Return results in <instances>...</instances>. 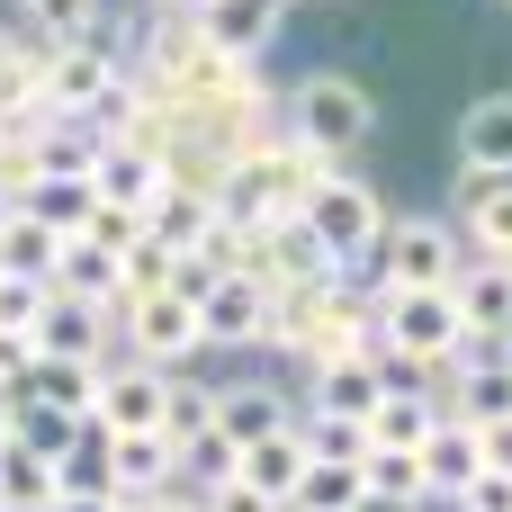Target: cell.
<instances>
[{"label":"cell","mask_w":512,"mask_h":512,"mask_svg":"<svg viewBox=\"0 0 512 512\" xmlns=\"http://www.w3.org/2000/svg\"><path fill=\"white\" fill-rule=\"evenodd\" d=\"M288 135H306V144H324V153H360L369 135H378V90L360 81V72H297L288 81Z\"/></svg>","instance_id":"obj_1"},{"label":"cell","mask_w":512,"mask_h":512,"mask_svg":"<svg viewBox=\"0 0 512 512\" xmlns=\"http://www.w3.org/2000/svg\"><path fill=\"white\" fill-rule=\"evenodd\" d=\"M378 351L405 369H450L468 351L459 297L450 288H378Z\"/></svg>","instance_id":"obj_2"},{"label":"cell","mask_w":512,"mask_h":512,"mask_svg":"<svg viewBox=\"0 0 512 512\" xmlns=\"http://www.w3.org/2000/svg\"><path fill=\"white\" fill-rule=\"evenodd\" d=\"M306 234L342 261V270H369V252H378V225H387V207H378V189L342 162V171H324L315 189H306Z\"/></svg>","instance_id":"obj_3"},{"label":"cell","mask_w":512,"mask_h":512,"mask_svg":"<svg viewBox=\"0 0 512 512\" xmlns=\"http://www.w3.org/2000/svg\"><path fill=\"white\" fill-rule=\"evenodd\" d=\"M459 225L450 216H387L378 225V252H369V279L378 288H450L459 270Z\"/></svg>","instance_id":"obj_4"},{"label":"cell","mask_w":512,"mask_h":512,"mask_svg":"<svg viewBox=\"0 0 512 512\" xmlns=\"http://www.w3.org/2000/svg\"><path fill=\"white\" fill-rule=\"evenodd\" d=\"M108 324H117V351H135V360H153V369H189V360L207 351V342H198V297H180V288L117 297Z\"/></svg>","instance_id":"obj_5"},{"label":"cell","mask_w":512,"mask_h":512,"mask_svg":"<svg viewBox=\"0 0 512 512\" xmlns=\"http://www.w3.org/2000/svg\"><path fill=\"white\" fill-rule=\"evenodd\" d=\"M243 270L261 288H333L342 261L306 234V216H270V225H243Z\"/></svg>","instance_id":"obj_6"},{"label":"cell","mask_w":512,"mask_h":512,"mask_svg":"<svg viewBox=\"0 0 512 512\" xmlns=\"http://www.w3.org/2000/svg\"><path fill=\"white\" fill-rule=\"evenodd\" d=\"M117 72H126V63H108L99 45L63 36V45H45V72H36V108H45V117H90V108L117 90Z\"/></svg>","instance_id":"obj_7"},{"label":"cell","mask_w":512,"mask_h":512,"mask_svg":"<svg viewBox=\"0 0 512 512\" xmlns=\"http://www.w3.org/2000/svg\"><path fill=\"white\" fill-rule=\"evenodd\" d=\"M162 396H171V369L135 360V351H108L99 360V423L108 432H162Z\"/></svg>","instance_id":"obj_8"},{"label":"cell","mask_w":512,"mask_h":512,"mask_svg":"<svg viewBox=\"0 0 512 512\" xmlns=\"http://www.w3.org/2000/svg\"><path fill=\"white\" fill-rule=\"evenodd\" d=\"M261 315H270V288L252 270H225L198 288V342L207 351H261Z\"/></svg>","instance_id":"obj_9"},{"label":"cell","mask_w":512,"mask_h":512,"mask_svg":"<svg viewBox=\"0 0 512 512\" xmlns=\"http://www.w3.org/2000/svg\"><path fill=\"white\" fill-rule=\"evenodd\" d=\"M450 225H459V243H468V252L512 261V180H504V171H459Z\"/></svg>","instance_id":"obj_10"},{"label":"cell","mask_w":512,"mask_h":512,"mask_svg":"<svg viewBox=\"0 0 512 512\" xmlns=\"http://www.w3.org/2000/svg\"><path fill=\"white\" fill-rule=\"evenodd\" d=\"M450 297H459V324H468V342H504V333H512V261L459 252V270H450Z\"/></svg>","instance_id":"obj_11"},{"label":"cell","mask_w":512,"mask_h":512,"mask_svg":"<svg viewBox=\"0 0 512 512\" xmlns=\"http://www.w3.org/2000/svg\"><path fill=\"white\" fill-rule=\"evenodd\" d=\"M288 9H297V0H198L189 18H198V36H207V45H225V54H243V63H261V54L279 45V27H288Z\"/></svg>","instance_id":"obj_12"},{"label":"cell","mask_w":512,"mask_h":512,"mask_svg":"<svg viewBox=\"0 0 512 512\" xmlns=\"http://www.w3.org/2000/svg\"><path fill=\"white\" fill-rule=\"evenodd\" d=\"M36 351H63V360H108V351H117V324H108V306H99V297H63V288H45Z\"/></svg>","instance_id":"obj_13"},{"label":"cell","mask_w":512,"mask_h":512,"mask_svg":"<svg viewBox=\"0 0 512 512\" xmlns=\"http://www.w3.org/2000/svg\"><path fill=\"white\" fill-rule=\"evenodd\" d=\"M9 378H18V387H27V405H45V414H90V405H99V360L27 351V360H18Z\"/></svg>","instance_id":"obj_14"},{"label":"cell","mask_w":512,"mask_h":512,"mask_svg":"<svg viewBox=\"0 0 512 512\" xmlns=\"http://www.w3.org/2000/svg\"><path fill=\"white\" fill-rule=\"evenodd\" d=\"M306 405L288 396V387H261V378H243V387H216V432L243 450V441H270V432H288Z\"/></svg>","instance_id":"obj_15"},{"label":"cell","mask_w":512,"mask_h":512,"mask_svg":"<svg viewBox=\"0 0 512 512\" xmlns=\"http://www.w3.org/2000/svg\"><path fill=\"white\" fill-rule=\"evenodd\" d=\"M414 459H423V486H432V504H459V486L486 468V450H477V423H459V414H441V423L414 441Z\"/></svg>","instance_id":"obj_16"},{"label":"cell","mask_w":512,"mask_h":512,"mask_svg":"<svg viewBox=\"0 0 512 512\" xmlns=\"http://www.w3.org/2000/svg\"><path fill=\"white\" fill-rule=\"evenodd\" d=\"M207 225H216V189H207V180H171V171H162V189L144 198V234H153V243H171V252H189Z\"/></svg>","instance_id":"obj_17"},{"label":"cell","mask_w":512,"mask_h":512,"mask_svg":"<svg viewBox=\"0 0 512 512\" xmlns=\"http://www.w3.org/2000/svg\"><path fill=\"white\" fill-rule=\"evenodd\" d=\"M378 396H387V360H315L306 369V405L315 414H378Z\"/></svg>","instance_id":"obj_18"},{"label":"cell","mask_w":512,"mask_h":512,"mask_svg":"<svg viewBox=\"0 0 512 512\" xmlns=\"http://www.w3.org/2000/svg\"><path fill=\"white\" fill-rule=\"evenodd\" d=\"M9 207H27V216H45L54 234H81V216L99 207V189H90L81 171H18V189H9Z\"/></svg>","instance_id":"obj_19"},{"label":"cell","mask_w":512,"mask_h":512,"mask_svg":"<svg viewBox=\"0 0 512 512\" xmlns=\"http://www.w3.org/2000/svg\"><path fill=\"white\" fill-rule=\"evenodd\" d=\"M108 468H117V495H162L180 477V441L171 432H108Z\"/></svg>","instance_id":"obj_20"},{"label":"cell","mask_w":512,"mask_h":512,"mask_svg":"<svg viewBox=\"0 0 512 512\" xmlns=\"http://www.w3.org/2000/svg\"><path fill=\"white\" fill-rule=\"evenodd\" d=\"M45 288L117 306V288H126V252H108V243H90V234H63V261H54V279H45Z\"/></svg>","instance_id":"obj_21"},{"label":"cell","mask_w":512,"mask_h":512,"mask_svg":"<svg viewBox=\"0 0 512 512\" xmlns=\"http://www.w3.org/2000/svg\"><path fill=\"white\" fill-rule=\"evenodd\" d=\"M459 171H504L512 180V90H486L459 117Z\"/></svg>","instance_id":"obj_22"},{"label":"cell","mask_w":512,"mask_h":512,"mask_svg":"<svg viewBox=\"0 0 512 512\" xmlns=\"http://www.w3.org/2000/svg\"><path fill=\"white\" fill-rule=\"evenodd\" d=\"M54 261H63V234L45 225V216H27V207H9L0 216V279H54Z\"/></svg>","instance_id":"obj_23"},{"label":"cell","mask_w":512,"mask_h":512,"mask_svg":"<svg viewBox=\"0 0 512 512\" xmlns=\"http://www.w3.org/2000/svg\"><path fill=\"white\" fill-rule=\"evenodd\" d=\"M90 189H99V198H117V207H144V198L162 189V162H153L144 144L108 135V144H99V162H90Z\"/></svg>","instance_id":"obj_24"},{"label":"cell","mask_w":512,"mask_h":512,"mask_svg":"<svg viewBox=\"0 0 512 512\" xmlns=\"http://www.w3.org/2000/svg\"><path fill=\"white\" fill-rule=\"evenodd\" d=\"M54 495H63V486H54V450L0 441V512H45Z\"/></svg>","instance_id":"obj_25"},{"label":"cell","mask_w":512,"mask_h":512,"mask_svg":"<svg viewBox=\"0 0 512 512\" xmlns=\"http://www.w3.org/2000/svg\"><path fill=\"white\" fill-rule=\"evenodd\" d=\"M234 477H252L261 495H297V477H306V432L288 423V432H270V441H243V459H234Z\"/></svg>","instance_id":"obj_26"},{"label":"cell","mask_w":512,"mask_h":512,"mask_svg":"<svg viewBox=\"0 0 512 512\" xmlns=\"http://www.w3.org/2000/svg\"><path fill=\"white\" fill-rule=\"evenodd\" d=\"M360 477H369V504H387V512H423V504H432L423 459H414V450H396V441H378V450L360 459Z\"/></svg>","instance_id":"obj_27"},{"label":"cell","mask_w":512,"mask_h":512,"mask_svg":"<svg viewBox=\"0 0 512 512\" xmlns=\"http://www.w3.org/2000/svg\"><path fill=\"white\" fill-rule=\"evenodd\" d=\"M297 512H360L369 504V477H360V459H315L306 450V477H297Z\"/></svg>","instance_id":"obj_28"},{"label":"cell","mask_w":512,"mask_h":512,"mask_svg":"<svg viewBox=\"0 0 512 512\" xmlns=\"http://www.w3.org/2000/svg\"><path fill=\"white\" fill-rule=\"evenodd\" d=\"M297 432H306V450H315V459H369V450H378V432H369L360 414H315V405H306V414H297Z\"/></svg>","instance_id":"obj_29"},{"label":"cell","mask_w":512,"mask_h":512,"mask_svg":"<svg viewBox=\"0 0 512 512\" xmlns=\"http://www.w3.org/2000/svg\"><path fill=\"white\" fill-rule=\"evenodd\" d=\"M162 432H171V441H198V432H216V387H207V378H180V369H171V396H162Z\"/></svg>","instance_id":"obj_30"},{"label":"cell","mask_w":512,"mask_h":512,"mask_svg":"<svg viewBox=\"0 0 512 512\" xmlns=\"http://www.w3.org/2000/svg\"><path fill=\"white\" fill-rule=\"evenodd\" d=\"M18 9V27L36 36V45H63V36H81L90 18H99V0H9Z\"/></svg>","instance_id":"obj_31"},{"label":"cell","mask_w":512,"mask_h":512,"mask_svg":"<svg viewBox=\"0 0 512 512\" xmlns=\"http://www.w3.org/2000/svg\"><path fill=\"white\" fill-rule=\"evenodd\" d=\"M198 504L207 512H288L279 495H261L252 477H216V486H198Z\"/></svg>","instance_id":"obj_32"},{"label":"cell","mask_w":512,"mask_h":512,"mask_svg":"<svg viewBox=\"0 0 512 512\" xmlns=\"http://www.w3.org/2000/svg\"><path fill=\"white\" fill-rule=\"evenodd\" d=\"M117 504H126V512H207V504H198V486H189V477H171L162 495H117Z\"/></svg>","instance_id":"obj_33"},{"label":"cell","mask_w":512,"mask_h":512,"mask_svg":"<svg viewBox=\"0 0 512 512\" xmlns=\"http://www.w3.org/2000/svg\"><path fill=\"white\" fill-rule=\"evenodd\" d=\"M477 450H486V468H512V414L477 423Z\"/></svg>","instance_id":"obj_34"},{"label":"cell","mask_w":512,"mask_h":512,"mask_svg":"<svg viewBox=\"0 0 512 512\" xmlns=\"http://www.w3.org/2000/svg\"><path fill=\"white\" fill-rule=\"evenodd\" d=\"M162 9H198V0H162Z\"/></svg>","instance_id":"obj_35"},{"label":"cell","mask_w":512,"mask_h":512,"mask_svg":"<svg viewBox=\"0 0 512 512\" xmlns=\"http://www.w3.org/2000/svg\"><path fill=\"white\" fill-rule=\"evenodd\" d=\"M0 216H9V189H0Z\"/></svg>","instance_id":"obj_36"},{"label":"cell","mask_w":512,"mask_h":512,"mask_svg":"<svg viewBox=\"0 0 512 512\" xmlns=\"http://www.w3.org/2000/svg\"><path fill=\"white\" fill-rule=\"evenodd\" d=\"M0 378H9V360H0Z\"/></svg>","instance_id":"obj_37"},{"label":"cell","mask_w":512,"mask_h":512,"mask_svg":"<svg viewBox=\"0 0 512 512\" xmlns=\"http://www.w3.org/2000/svg\"><path fill=\"white\" fill-rule=\"evenodd\" d=\"M288 512H297V504H288Z\"/></svg>","instance_id":"obj_38"},{"label":"cell","mask_w":512,"mask_h":512,"mask_svg":"<svg viewBox=\"0 0 512 512\" xmlns=\"http://www.w3.org/2000/svg\"><path fill=\"white\" fill-rule=\"evenodd\" d=\"M504 9H512V0H504Z\"/></svg>","instance_id":"obj_39"}]
</instances>
